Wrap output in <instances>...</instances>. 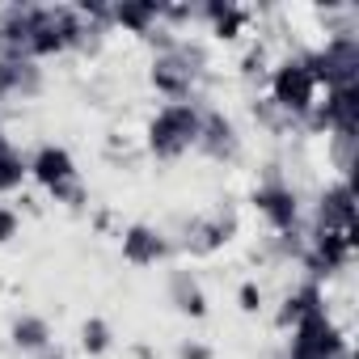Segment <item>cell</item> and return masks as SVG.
<instances>
[{"label":"cell","mask_w":359,"mask_h":359,"mask_svg":"<svg viewBox=\"0 0 359 359\" xmlns=\"http://www.w3.org/2000/svg\"><path fill=\"white\" fill-rule=\"evenodd\" d=\"M346 229H355V191L351 182H334L317 203L313 233H346Z\"/></svg>","instance_id":"cell-9"},{"label":"cell","mask_w":359,"mask_h":359,"mask_svg":"<svg viewBox=\"0 0 359 359\" xmlns=\"http://www.w3.org/2000/svg\"><path fill=\"white\" fill-rule=\"evenodd\" d=\"M317 309H325V300H321V287L309 279V283H300V287L287 296V304H283V313H279V325H296L300 317H309V313H317Z\"/></svg>","instance_id":"cell-17"},{"label":"cell","mask_w":359,"mask_h":359,"mask_svg":"<svg viewBox=\"0 0 359 359\" xmlns=\"http://www.w3.org/2000/svg\"><path fill=\"white\" fill-rule=\"evenodd\" d=\"M39 182L51 191V187H60V182H68V177H76V161H72V152L68 148H55V144H47V148H39L34 152V161L26 165Z\"/></svg>","instance_id":"cell-14"},{"label":"cell","mask_w":359,"mask_h":359,"mask_svg":"<svg viewBox=\"0 0 359 359\" xmlns=\"http://www.w3.org/2000/svg\"><path fill=\"white\" fill-rule=\"evenodd\" d=\"M177 359H212V351L203 342H187L182 351H177Z\"/></svg>","instance_id":"cell-26"},{"label":"cell","mask_w":359,"mask_h":359,"mask_svg":"<svg viewBox=\"0 0 359 359\" xmlns=\"http://www.w3.org/2000/svg\"><path fill=\"white\" fill-rule=\"evenodd\" d=\"M254 208L271 220V229H279V233H292V229H296V216H300V208H296V191L283 187L275 173L254 191Z\"/></svg>","instance_id":"cell-8"},{"label":"cell","mask_w":359,"mask_h":359,"mask_svg":"<svg viewBox=\"0 0 359 359\" xmlns=\"http://www.w3.org/2000/svg\"><path fill=\"white\" fill-rule=\"evenodd\" d=\"M13 346H22V351H34V355H43V351L51 346V325H47L43 317H34V313L18 317V321H13Z\"/></svg>","instance_id":"cell-18"},{"label":"cell","mask_w":359,"mask_h":359,"mask_svg":"<svg viewBox=\"0 0 359 359\" xmlns=\"http://www.w3.org/2000/svg\"><path fill=\"white\" fill-rule=\"evenodd\" d=\"M9 237H18V216L9 208H0V241H9Z\"/></svg>","instance_id":"cell-25"},{"label":"cell","mask_w":359,"mask_h":359,"mask_svg":"<svg viewBox=\"0 0 359 359\" xmlns=\"http://www.w3.org/2000/svg\"><path fill=\"white\" fill-rule=\"evenodd\" d=\"M51 195H55V203H68V208H81V203H85V187H81V177H68V182L51 187Z\"/></svg>","instance_id":"cell-23"},{"label":"cell","mask_w":359,"mask_h":359,"mask_svg":"<svg viewBox=\"0 0 359 359\" xmlns=\"http://www.w3.org/2000/svg\"><path fill=\"white\" fill-rule=\"evenodd\" d=\"M313 97H317V81L304 68V60H287V64L275 68V76H271V102L283 114H309Z\"/></svg>","instance_id":"cell-5"},{"label":"cell","mask_w":359,"mask_h":359,"mask_svg":"<svg viewBox=\"0 0 359 359\" xmlns=\"http://www.w3.org/2000/svg\"><path fill=\"white\" fill-rule=\"evenodd\" d=\"M5 148H13V144H9V140H5V131H0V152H5Z\"/></svg>","instance_id":"cell-28"},{"label":"cell","mask_w":359,"mask_h":359,"mask_svg":"<svg viewBox=\"0 0 359 359\" xmlns=\"http://www.w3.org/2000/svg\"><path fill=\"white\" fill-rule=\"evenodd\" d=\"M355 140H359V135H334V165H338L342 173L355 169Z\"/></svg>","instance_id":"cell-22"},{"label":"cell","mask_w":359,"mask_h":359,"mask_svg":"<svg viewBox=\"0 0 359 359\" xmlns=\"http://www.w3.org/2000/svg\"><path fill=\"white\" fill-rule=\"evenodd\" d=\"M81 342H85V351H89V355L110 351V325H106L102 317H89V321H85V330H81Z\"/></svg>","instance_id":"cell-21"},{"label":"cell","mask_w":359,"mask_h":359,"mask_svg":"<svg viewBox=\"0 0 359 359\" xmlns=\"http://www.w3.org/2000/svg\"><path fill=\"white\" fill-rule=\"evenodd\" d=\"M233 229H237V220H233V212H220V216H199V220H191L187 224V250L191 254H212V250H220L229 237H233Z\"/></svg>","instance_id":"cell-11"},{"label":"cell","mask_w":359,"mask_h":359,"mask_svg":"<svg viewBox=\"0 0 359 359\" xmlns=\"http://www.w3.org/2000/svg\"><path fill=\"white\" fill-rule=\"evenodd\" d=\"M346 342L334 330V321L325 317V309L309 313L296 321V338H292V355L287 359H342Z\"/></svg>","instance_id":"cell-4"},{"label":"cell","mask_w":359,"mask_h":359,"mask_svg":"<svg viewBox=\"0 0 359 359\" xmlns=\"http://www.w3.org/2000/svg\"><path fill=\"white\" fill-rule=\"evenodd\" d=\"M258 304H262L258 283H241V309H245V313H258Z\"/></svg>","instance_id":"cell-24"},{"label":"cell","mask_w":359,"mask_h":359,"mask_svg":"<svg viewBox=\"0 0 359 359\" xmlns=\"http://www.w3.org/2000/svg\"><path fill=\"white\" fill-rule=\"evenodd\" d=\"M43 359H64V355H60V351H51V346H47V351H43Z\"/></svg>","instance_id":"cell-27"},{"label":"cell","mask_w":359,"mask_h":359,"mask_svg":"<svg viewBox=\"0 0 359 359\" xmlns=\"http://www.w3.org/2000/svg\"><path fill=\"white\" fill-rule=\"evenodd\" d=\"M309 123L313 127H330L334 135H355V127H359V85L330 89L325 106L309 110Z\"/></svg>","instance_id":"cell-7"},{"label":"cell","mask_w":359,"mask_h":359,"mask_svg":"<svg viewBox=\"0 0 359 359\" xmlns=\"http://www.w3.org/2000/svg\"><path fill=\"white\" fill-rule=\"evenodd\" d=\"M161 9H165V5H156V0H123V5H114V9H110V22L127 26L131 34H152V26H156Z\"/></svg>","instance_id":"cell-15"},{"label":"cell","mask_w":359,"mask_h":359,"mask_svg":"<svg viewBox=\"0 0 359 359\" xmlns=\"http://www.w3.org/2000/svg\"><path fill=\"white\" fill-rule=\"evenodd\" d=\"M43 93V68L34 60H18V55H0V97H39Z\"/></svg>","instance_id":"cell-10"},{"label":"cell","mask_w":359,"mask_h":359,"mask_svg":"<svg viewBox=\"0 0 359 359\" xmlns=\"http://www.w3.org/2000/svg\"><path fill=\"white\" fill-rule=\"evenodd\" d=\"M199 72H203V47L173 43V51H165V55L152 60V85L165 97H173V102L191 97V85L199 81Z\"/></svg>","instance_id":"cell-3"},{"label":"cell","mask_w":359,"mask_h":359,"mask_svg":"<svg viewBox=\"0 0 359 359\" xmlns=\"http://www.w3.org/2000/svg\"><path fill=\"white\" fill-rule=\"evenodd\" d=\"M203 18H212V26H216L220 39H233L241 30V22H245V13L233 9V5H203Z\"/></svg>","instance_id":"cell-19"},{"label":"cell","mask_w":359,"mask_h":359,"mask_svg":"<svg viewBox=\"0 0 359 359\" xmlns=\"http://www.w3.org/2000/svg\"><path fill=\"white\" fill-rule=\"evenodd\" d=\"M208 156L224 161V156H237V127L220 114V110H208L199 118V140H195Z\"/></svg>","instance_id":"cell-12"},{"label":"cell","mask_w":359,"mask_h":359,"mask_svg":"<svg viewBox=\"0 0 359 359\" xmlns=\"http://www.w3.org/2000/svg\"><path fill=\"white\" fill-rule=\"evenodd\" d=\"M169 300L187 317H203L208 313V296H203V287H199V279L191 271H173L169 275Z\"/></svg>","instance_id":"cell-16"},{"label":"cell","mask_w":359,"mask_h":359,"mask_svg":"<svg viewBox=\"0 0 359 359\" xmlns=\"http://www.w3.org/2000/svg\"><path fill=\"white\" fill-rule=\"evenodd\" d=\"M165 254H169V241H165L156 229L131 224V229L123 233V258H127L131 266H152V262H161Z\"/></svg>","instance_id":"cell-13"},{"label":"cell","mask_w":359,"mask_h":359,"mask_svg":"<svg viewBox=\"0 0 359 359\" xmlns=\"http://www.w3.org/2000/svg\"><path fill=\"white\" fill-rule=\"evenodd\" d=\"M300 60L313 72V81L325 89H351L359 81V39L355 34H334L321 51L300 55Z\"/></svg>","instance_id":"cell-2"},{"label":"cell","mask_w":359,"mask_h":359,"mask_svg":"<svg viewBox=\"0 0 359 359\" xmlns=\"http://www.w3.org/2000/svg\"><path fill=\"white\" fill-rule=\"evenodd\" d=\"M199 106H191V102H169L152 123H148V148L156 152V156H165V161H173V156H182L195 140H199Z\"/></svg>","instance_id":"cell-1"},{"label":"cell","mask_w":359,"mask_h":359,"mask_svg":"<svg viewBox=\"0 0 359 359\" xmlns=\"http://www.w3.org/2000/svg\"><path fill=\"white\" fill-rule=\"evenodd\" d=\"M26 173H30L26 161H22L13 148H5V152H0V195H5V191H18Z\"/></svg>","instance_id":"cell-20"},{"label":"cell","mask_w":359,"mask_h":359,"mask_svg":"<svg viewBox=\"0 0 359 359\" xmlns=\"http://www.w3.org/2000/svg\"><path fill=\"white\" fill-rule=\"evenodd\" d=\"M359 233L346 229V233H313V245L304 250V266L313 275H334L351 262V250H355Z\"/></svg>","instance_id":"cell-6"}]
</instances>
